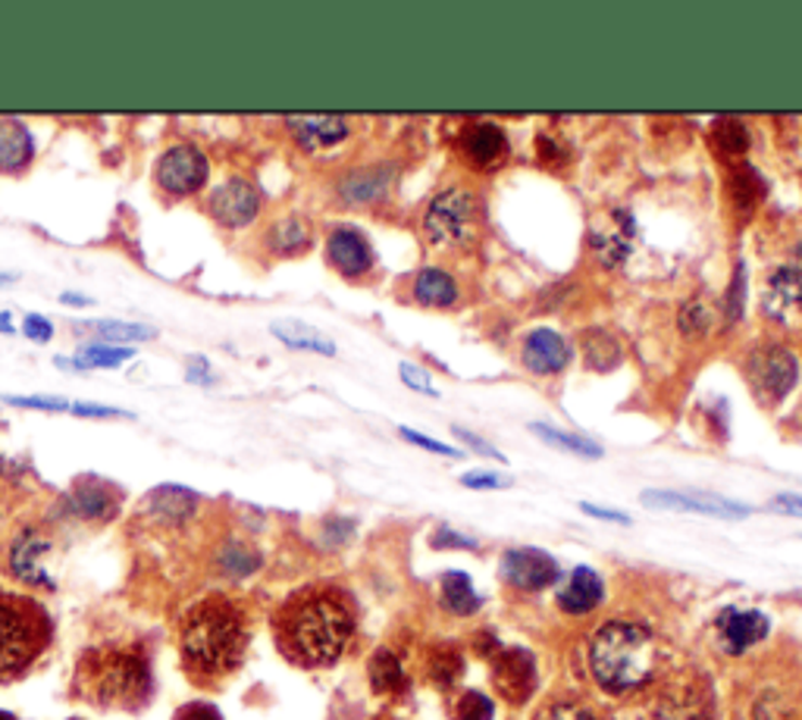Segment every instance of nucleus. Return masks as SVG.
<instances>
[{"label": "nucleus", "mask_w": 802, "mask_h": 720, "mask_svg": "<svg viewBox=\"0 0 802 720\" xmlns=\"http://www.w3.org/2000/svg\"><path fill=\"white\" fill-rule=\"evenodd\" d=\"M132 348L126 345H107V342H94V345H85L82 351L73 360H56V367H73V370H113L126 360H132Z\"/></svg>", "instance_id": "393cba45"}, {"label": "nucleus", "mask_w": 802, "mask_h": 720, "mask_svg": "<svg viewBox=\"0 0 802 720\" xmlns=\"http://www.w3.org/2000/svg\"><path fill=\"white\" fill-rule=\"evenodd\" d=\"M642 504L649 507H664V511H690V514H705V517H721V520H743L749 517L747 504H737L721 496L709 492H662V489H646Z\"/></svg>", "instance_id": "ddd939ff"}, {"label": "nucleus", "mask_w": 802, "mask_h": 720, "mask_svg": "<svg viewBox=\"0 0 802 720\" xmlns=\"http://www.w3.org/2000/svg\"><path fill=\"white\" fill-rule=\"evenodd\" d=\"M602 599H606V586L599 574L589 567H577L558 592V608L564 614H589L602 605Z\"/></svg>", "instance_id": "412c9836"}, {"label": "nucleus", "mask_w": 802, "mask_h": 720, "mask_svg": "<svg viewBox=\"0 0 802 720\" xmlns=\"http://www.w3.org/2000/svg\"><path fill=\"white\" fill-rule=\"evenodd\" d=\"M433 549H476V539L471 536H461V532H451V529H440L433 536Z\"/></svg>", "instance_id": "49530a36"}, {"label": "nucleus", "mask_w": 802, "mask_h": 720, "mask_svg": "<svg viewBox=\"0 0 802 720\" xmlns=\"http://www.w3.org/2000/svg\"><path fill=\"white\" fill-rule=\"evenodd\" d=\"M383 176H386V172H380V169L355 172V176H348V179L342 182V194H345L352 204H367V201L380 197L383 189H386V179H383Z\"/></svg>", "instance_id": "2f4dec72"}, {"label": "nucleus", "mask_w": 802, "mask_h": 720, "mask_svg": "<svg viewBox=\"0 0 802 720\" xmlns=\"http://www.w3.org/2000/svg\"><path fill=\"white\" fill-rule=\"evenodd\" d=\"M270 248L277 250V254H295V250L307 248V242H310V232H307V226L298 217H289V220L277 222L273 229H270Z\"/></svg>", "instance_id": "473e14b6"}, {"label": "nucleus", "mask_w": 802, "mask_h": 720, "mask_svg": "<svg viewBox=\"0 0 802 720\" xmlns=\"http://www.w3.org/2000/svg\"><path fill=\"white\" fill-rule=\"evenodd\" d=\"M521 360H524V367L530 373L552 376V373H561L571 363V345L558 333H552V330H533L524 338Z\"/></svg>", "instance_id": "dca6fc26"}, {"label": "nucleus", "mask_w": 802, "mask_h": 720, "mask_svg": "<svg viewBox=\"0 0 802 720\" xmlns=\"http://www.w3.org/2000/svg\"><path fill=\"white\" fill-rule=\"evenodd\" d=\"M768 637V617L755 608H724L715 620V639L724 655H747L752 645Z\"/></svg>", "instance_id": "f8f14e48"}, {"label": "nucleus", "mask_w": 802, "mask_h": 720, "mask_svg": "<svg viewBox=\"0 0 802 720\" xmlns=\"http://www.w3.org/2000/svg\"><path fill=\"white\" fill-rule=\"evenodd\" d=\"M752 376H755V383H759L765 398L780 401L787 391H793L797 380H800L797 355L787 351V348H780V345H775V348H768V351H762V355L755 358V363H752Z\"/></svg>", "instance_id": "4468645a"}, {"label": "nucleus", "mask_w": 802, "mask_h": 720, "mask_svg": "<svg viewBox=\"0 0 802 720\" xmlns=\"http://www.w3.org/2000/svg\"><path fill=\"white\" fill-rule=\"evenodd\" d=\"M461 483L468 486V489H508L511 486V479L508 476H498V473H464L461 476Z\"/></svg>", "instance_id": "79ce46f5"}, {"label": "nucleus", "mask_w": 802, "mask_h": 720, "mask_svg": "<svg viewBox=\"0 0 802 720\" xmlns=\"http://www.w3.org/2000/svg\"><path fill=\"white\" fill-rule=\"evenodd\" d=\"M207 214L222 229H245L260 214V192L249 179H226L207 197Z\"/></svg>", "instance_id": "1a4fd4ad"}, {"label": "nucleus", "mask_w": 802, "mask_h": 720, "mask_svg": "<svg viewBox=\"0 0 802 720\" xmlns=\"http://www.w3.org/2000/svg\"><path fill=\"white\" fill-rule=\"evenodd\" d=\"M589 673L609 695H631L649 686L662 670V642L634 620H611L589 639Z\"/></svg>", "instance_id": "20e7f679"}, {"label": "nucleus", "mask_w": 802, "mask_h": 720, "mask_svg": "<svg viewBox=\"0 0 802 720\" xmlns=\"http://www.w3.org/2000/svg\"><path fill=\"white\" fill-rule=\"evenodd\" d=\"M98 335H101V342H107V345H126L129 348V342H148V338H154L157 330H151V326H139V323H119V320H104V323H98Z\"/></svg>", "instance_id": "f704fd0d"}, {"label": "nucleus", "mask_w": 802, "mask_h": 720, "mask_svg": "<svg viewBox=\"0 0 802 720\" xmlns=\"http://www.w3.org/2000/svg\"><path fill=\"white\" fill-rule=\"evenodd\" d=\"M543 442L555 445V448H564L571 454H581V458H602V445L589 442L586 436H577V433H564V429H552L546 423H533L530 426Z\"/></svg>", "instance_id": "c756f323"}, {"label": "nucleus", "mask_w": 802, "mask_h": 720, "mask_svg": "<svg viewBox=\"0 0 802 720\" xmlns=\"http://www.w3.org/2000/svg\"><path fill=\"white\" fill-rule=\"evenodd\" d=\"M402 439H408V442L420 445V448H427V451L445 454V458H461V451H458V448H451V445H445V442H436V439H427V436H420V433H411V429H402Z\"/></svg>", "instance_id": "de8ad7c7"}, {"label": "nucleus", "mask_w": 802, "mask_h": 720, "mask_svg": "<svg viewBox=\"0 0 802 720\" xmlns=\"http://www.w3.org/2000/svg\"><path fill=\"white\" fill-rule=\"evenodd\" d=\"M54 642L48 608L23 592H0V686L23 680Z\"/></svg>", "instance_id": "39448f33"}, {"label": "nucleus", "mask_w": 802, "mask_h": 720, "mask_svg": "<svg viewBox=\"0 0 802 720\" xmlns=\"http://www.w3.org/2000/svg\"><path fill=\"white\" fill-rule=\"evenodd\" d=\"M533 720H602V715L586 705L583 698H574V695H558V698H549Z\"/></svg>", "instance_id": "7c9ffc66"}, {"label": "nucleus", "mask_w": 802, "mask_h": 720, "mask_svg": "<svg viewBox=\"0 0 802 720\" xmlns=\"http://www.w3.org/2000/svg\"><path fill=\"white\" fill-rule=\"evenodd\" d=\"M207 157L194 144H173L166 147L154 167V182L157 189L169 197H189L198 194L207 182Z\"/></svg>", "instance_id": "6e6552de"}, {"label": "nucleus", "mask_w": 802, "mask_h": 720, "mask_svg": "<svg viewBox=\"0 0 802 720\" xmlns=\"http://www.w3.org/2000/svg\"><path fill=\"white\" fill-rule=\"evenodd\" d=\"M73 695L101 711L139 715L154 698V665L144 642H101L73 670Z\"/></svg>", "instance_id": "7ed1b4c3"}, {"label": "nucleus", "mask_w": 802, "mask_h": 720, "mask_svg": "<svg viewBox=\"0 0 802 720\" xmlns=\"http://www.w3.org/2000/svg\"><path fill=\"white\" fill-rule=\"evenodd\" d=\"M496 718V705H493V698L483 693H464L458 698V705H455V720H493Z\"/></svg>", "instance_id": "4c0bfd02"}, {"label": "nucleus", "mask_w": 802, "mask_h": 720, "mask_svg": "<svg viewBox=\"0 0 802 720\" xmlns=\"http://www.w3.org/2000/svg\"><path fill=\"white\" fill-rule=\"evenodd\" d=\"M0 333H7V335H10V333H16V330H13V317H10V313H7V310H3V313H0Z\"/></svg>", "instance_id": "864d4df0"}, {"label": "nucleus", "mask_w": 802, "mask_h": 720, "mask_svg": "<svg viewBox=\"0 0 802 720\" xmlns=\"http://www.w3.org/2000/svg\"><path fill=\"white\" fill-rule=\"evenodd\" d=\"M3 401L7 404H16V408H35V411H66L69 408V401H63V398H38V395H31V398L7 395Z\"/></svg>", "instance_id": "a19ab883"}, {"label": "nucleus", "mask_w": 802, "mask_h": 720, "mask_svg": "<svg viewBox=\"0 0 802 720\" xmlns=\"http://www.w3.org/2000/svg\"><path fill=\"white\" fill-rule=\"evenodd\" d=\"M173 720H222L220 708L217 705H211V702H186Z\"/></svg>", "instance_id": "ea45409f"}, {"label": "nucleus", "mask_w": 802, "mask_h": 720, "mask_svg": "<svg viewBox=\"0 0 802 720\" xmlns=\"http://www.w3.org/2000/svg\"><path fill=\"white\" fill-rule=\"evenodd\" d=\"M0 720H20L16 715H10V711H0Z\"/></svg>", "instance_id": "5fc2aeb1"}, {"label": "nucleus", "mask_w": 802, "mask_h": 720, "mask_svg": "<svg viewBox=\"0 0 802 720\" xmlns=\"http://www.w3.org/2000/svg\"><path fill=\"white\" fill-rule=\"evenodd\" d=\"M765 310L780 320L790 323L802 313V270L800 267H780L768 279V292H765Z\"/></svg>", "instance_id": "aec40b11"}, {"label": "nucleus", "mask_w": 802, "mask_h": 720, "mask_svg": "<svg viewBox=\"0 0 802 720\" xmlns=\"http://www.w3.org/2000/svg\"><path fill=\"white\" fill-rule=\"evenodd\" d=\"M60 301H63V305H73V307L91 305V298H85V295H73V292H63V295H60Z\"/></svg>", "instance_id": "603ef678"}, {"label": "nucleus", "mask_w": 802, "mask_h": 720, "mask_svg": "<svg viewBox=\"0 0 802 720\" xmlns=\"http://www.w3.org/2000/svg\"><path fill=\"white\" fill-rule=\"evenodd\" d=\"M367 673H370V686L380 695H395L405 690V670H402V661L389 652V648H380L373 652L370 665H367Z\"/></svg>", "instance_id": "cd10ccee"}, {"label": "nucleus", "mask_w": 802, "mask_h": 720, "mask_svg": "<svg viewBox=\"0 0 802 720\" xmlns=\"http://www.w3.org/2000/svg\"><path fill=\"white\" fill-rule=\"evenodd\" d=\"M273 335H277L279 342H285L289 348H298V351H317V355H327V358L335 355V345H332L327 335H320L314 326L295 323V320L273 323Z\"/></svg>", "instance_id": "bb28decb"}, {"label": "nucleus", "mask_w": 802, "mask_h": 720, "mask_svg": "<svg viewBox=\"0 0 802 720\" xmlns=\"http://www.w3.org/2000/svg\"><path fill=\"white\" fill-rule=\"evenodd\" d=\"M461 151L476 169H496L508 157V139L496 123H473L461 136Z\"/></svg>", "instance_id": "a211bd4d"}, {"label": "nucleus", "mask_w": 802, "mask_h": 720, "mask_svg": "<svg viewBox=\"0 0 802 720\" xmlns=\"http://www.w3.org/2000/svg\"><path fill=\"white\" fill-rule=\"evenodd\" d=\"M144 507L154 514V517H164L169 524H182L186 517H192L194 507H198V496H192L189 489H179V486H161L154 489Z\"/></svg>", "instance_id": "b1692460"}, {"label": "nucleus", "mask_w": 802, "mask_h": 720, "mask_svg": "<svg viewBox=\"0 0 802 720\" xmlns=\"http://www.w3.org/2000/svg\"><path fill=\"white\" fill-rule=\"evenodd\" d=\"M69 720H85V718H69Z\"/></svg>", "instance_id": "6e6d98bb"}, {"label": "nucleus", "mask_w": 802, "mask_h": 720, "mask_svg": "<svg viewBox=\"0 0 802 720\" xmlns=\"http://www.w3.org/2000/svg\"><path fill=\"white\" fill-rule=\"evenodd\" d=\"M69 511L82 520H91V524H107L119 511V492L111 483L82 479L69 492Z\"/></svg>", "instance_id": "6ab92c4d"}, {"label": "nucleus", "mask_w": 802, "mask_h": 720, "mask_svg": "<svg viewBox=\"0 0 802 720\" xmlns=\"http://www.w3.org/2000/svg\"><path fill=\"white\" fill-rule=\"evenodd\" d=\"M493 686L496 693L511 702L524 705L536 693V658L526 648H501L493 655Z\"/></svg>", "instance_id": "9b49d317"}, {"label": "nucleus", "mask_w": 802, "mask_h": 720, "mask_svg": "<svg viewBox=\"0 0 802 720\" xmlns=\"http://www.w3.org/2000/svg\"><path fill=\"white\" fill-rule=\"evenodd\" d=\"M289 126H292V136L298 139V144L310 154H323V151H330V147L348 139V119L345 116H332V113L292 116Z\"/></svg>", "instance_id": "f3484780"}, {"label": "nucleus", "mask_w": 802, "mask_h": 720, "mask_svg": "<svg viewBox=\"0 0 802 720\" xmlns=\"http://www.w3.org/2000/svg\"><path fill=\"white\" fill-rule=\"evenodd\" d=\"M581 507L586 511V514H589V517H599V520L624 524V527L631 524V517H627V514H621V511H609V507H599V504H589V501H586V504H581Z\"/></svg>", "instance_id": "09e8293b"}, {"label": "nucleus", "mask_w": 802, "mask_h": 720, "mask_svg": "<svg viewBox=\"0 0 802 720\" xmlns=\"http://www.w3.org/2000/svg\"><path fill=\"white\" fill-rule=\"evenodd\" d=\"M355 637L352 599L330 582H314L292 592L273 610V639L285 661L295 667H332Z\"/></svg>", "instance_id": "f03ea898"}, {"label": "nucleus", "mask_w": 802, "mask_h": 720, "mask_svg": "<svg viewBox=\"0 0 802 720\" xmlns=\"http://www.w3.org/2000/svg\"><path fill=\"white\" fill-rule=\"evenodd\" d=\"M35 157V144L20 119H0V172H20Z\"/></svg>", "instance_id": "5701e85b"}, {"label": "nucleus", "mask_w": 802, "mask_h": 720, "mask_svg": "<svg viewBox=\"0 0 802 720\" xmlns=\"http://www.w3.org/2000/svg\"><path fill=\"white\" fill-rule=\"evenodd\" d=\"M461 670H464V661H461V655H458L455 648H440V652H433V658H430V677H433L436 686L448 690V686L461 677Z\"/></svg>", "instance_id": "c9c22d12"}, {"label": "nucleus", "mask_w": 802, "mask_h": 720, "mask_svg": "<svg viewBox=\"0 0 802 720\" xmlns=\"http://www.w3.org/2000/svg\"><path fill=\"white\" fill-rule=\"evenodd\" d=\"M712 139H715L718 154H724V157H737V154L747 151V129L737 119H721Z\"/></svg>", "instance_id": "e433bc0d"}, {"label": "nucleus", "mask_w": 802, "mask_h": 720, "mask_svg": "<svg viewBox=\"0 0 802 720\" xmlns=\"http://www.w3.org/2000/svg\"><path fill=\"white\" fill-rule=\"evenodd\" d=\"M220 567L226 577L242 580V577H249L260 567V554L249 549V545H242V542H229L220 554Z\"/></svg>", "instance_id": "72a5a7b5"}, {"label": "nucleus", "mask_w": 802, "mask_h": 720, "mask_svg": "<svg viewBox=\"0 0 802 720\" xmlns=\"http://www.w3.org/2000/svg\"><path fill=\"white\" fill-rule=\"evenodd\" d=\"M23 333H26V338H31V342L44 345V342H51L54 326H51V320H44L41 313H28L26 320H23Z\"/></svg>", "instance_id": "37998d69"}, {"label": "nucleus", "mask_w": 802, "mask_h": 720, "mask_svg": "<svg viewBox=\"0 0 802 720\" xmlns=\"http://www.w3.org/2000/svg\"><path fill=\"white\" fill-rule=\"evenodd\" d=\"M501 580L521 592H539L546 586H552L561 577V567L549 552H539V549H511L501 557V567H498Z\"/></svg>", "instance_id": "9d476101"}, {"label": "nucleus", "mask_w": 802, "mask_h": 720, "mask_svg": "<svg viewBox=\"0 0 802 720\" xmlns=\"http://www.w3.org/2000/svg\"><path fill=\"white\" fill-rule=\"evenodd\" d=\"M327 257H330L332 267L348 279L364 277L373 267V248H370V242L360 235L358 229H352V226L332 229L330 239H327Z\"/></svg>", "instance_id": "2eb2a0df"}, {"label": "nucleus", "mask_w": 802, "mask_h": 720, "mask_svg": "<svg viewBox=\"0 0 802 720\" xmlns=\"http://www.w3.org/2000/svg\"><path fill=\"white\" fill-rule=\"evenodd\" d=\"M476 229V197L468 189H445L433 197L423 217L427 242L436 248L464 245Z\"/></svg>", "instance_id": "423d86ee"}, {"label": "nucleus", "mask_w": 802, "mask_h": 720, "mask_svg": "<svg viewBox=\"0 0 802 720\" xmlns=\"http://www.w3.org/2000/svg\"><path fill=\"white\" fill-rule=\"evenodd\" d=\"M680 326H684V333L687 335L709 330V313H705V307L702 305L684 307V313H680Z\"/></svg>", "instance_id": "a18cd8bd"}, {"label": "nucleus", "mask_w": 802, "mask_h": 720, "mask_svg": "<svg viewBox=\"0 0 802 720\" xmlns=\"http://www.w3.org/2000/svg\"><path fill=\"white\" fill-rule=\"evenodd\" d=\"M772 507L780 514H790V517H802V496H777Z\"/></svg>", "instance_id": "3c124183"}, {"label": "nucleus", "mask_w": 802, "mask_h": 720, "mask_svg": "<svg viewBox=\"0 0 802 720\" xmlns=\"http://www.w3.org/2000/svg\"><path fill=\"white\" fill-rule=\"evenodd\" d=\"M176 642L182 673L201 690H217L249 655V610L226 592H211L182 610Z\"/></svg>", "instance_id": "f257e3e1"}, {"label": "nucleus", "mask_w": 802, "mask_h": 720, "mask_svg": "<svg viewBox=\"0 0 802 720\" xmlns=\"http://www.w3.org/2000/svg\"><path fill=\"white\" fill-rule=\"evenodd\" d=\"M712 718V702L702 686L677 683L674 690L662 695L659 720H709Z\"/></svg>", "instance_id": "4be33fe9"}, {"label": "nucleus", "mask_w": 802, "mask_h": 720, "mask_svg": "<svg viewBox=\"0 0 802 720\" xmlns=\"http://www.w3.org/2000/svg\"><path fill=\"white\" fill-rule=\"evenodd\" d=\"M455 436H458L461 442L473 445L476 451H483V454H489V458H496V461H505V454H498V451H496V448H493V445L483 442V439H476V436H473V433H468V429H461V426H458V429H455Z\"/></svg>", "instance_id": "8fccbe9b"}, {"label": "nucleus", "mask_w": 802, "mask_h": 720, "mask_svg": "<svg viewBox=\"0 0 802 720\" xmlns=\"http://www.w3.org/2000/svg\"><path fill=\"white\" fill-rule=\"evenodd\" d=\"M76 416H91V420H132V414H126V411H116V408H104V404H88V401H76L73 408H69Z\"/></svg>", "instance_id": "c03bdc74"}, {"label": "nucleus", "mask_w": 802, "mask_h": 720, "mask_svg": "<svg viewBox=\"0 0 802 720\" xmlns=\"http://www.w3.org/2000/svg\"><path fill=\"white\" fill-rule=\"evenodd\" d=\"M402 380H405V386L415 388V391H423V395H440V388L433 386V376H430L423 367L402 363Z\"/></svg>", "instance_id": "58836bf2"}, {"label": "nucleus", "mask_w": 802, "mask_h": 720, "mask_svg": "<svg viewBox=\"0 0 802 720\" xmlns=\"http://www.w3.org/2000/svg\"><path fill=\"white\" fill-rule=\"evenodd\" d=\"M415 295L417 301L427 307H451L458 301V285L445 270L430 267V270H420L415 282Z\"/></svg>", "instance_id": "a878e982"}, {"label": "nucleus", "mask_w": 802, "mask_h": 720, "mask_svg": "<svg viewBox=\"0 0 802 720\" xmlns=\"http://www.w3.org/2000/svg\"><path fill=\"white\" fill-rule=\"evenodd\" d=\"M443 605L451 614H473V610L483 605V599H480V592L473 589V582L468 574H461V570H448L443 577Z\"/></svg>", "instance_id": "c85d7f7f"}, {"label": "nucleus", "mask_w": 802, "mask_h": 720, "mask_svg": "<svg viewBox=\"0 0 802 720\" xmlns=\"http://www.w3.org/2000/svg\"><path fill=\"white\" fill-rule=\"evenodd\" d=\"M54 554V539L41 527L16 529V536L7 545V574L28 589H44L51 592L56 582L48 557Z\"/></svg>", "instance_id": "0eeeda50"}]
</instances>
